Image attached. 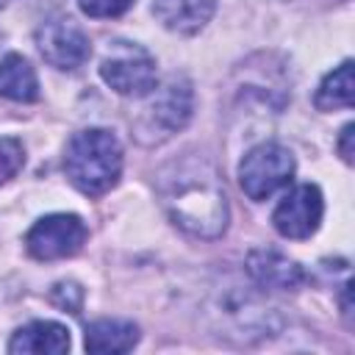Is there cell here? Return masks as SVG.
<instances>
[{
  "instance_id": "7a4b0ae2",
  "label": "cell",
  "mask_w": 355,
  "mask_h": 355,
  "mask_svg": "<svg viewBox=\"0 0 355 355\" xmlns=\"http://www.w3.org/2000/svg\"><path fill=\"white\" fill-rule=\"evenodd\" d=\"M64 172L78 191L89 197L105 194L111 186H116L122 172V147L116 136L103 128L75 133L67 144Z\"/></svg>"
},
{
  "instance_id": "ba28073f",
  "label": "cell",
  "mask_w": 355,
  "mask_h": 355,
  "mask_svg": "<svg viewBox=\"0 0 355 355\" xmlns=\"http://www.w3.org/2000/svg\"><path fill=\"white\" fill-rule=\"evenodd\" d=\"M322 211H324L322 191L313 183H302L277 202L272 222H275V230L286 239H308L319 227Z\"/></svg>"
},
{
  "instance_id": "ac0fdd59",
  "label": "cell",
  "mask_w": 355,
  "mask_h": 355,
  "mask_svg": "<svg viewBox=\"0 0 355 355\" xmlns=\"http://www.w3.org/2000/svg\"><path fill=\"white\" fill-rule=\"evenodd\" d=\"M355 130V125H344V130H341V141H338V150H341V158L347 161V164H352V133Z\"/></svg>"
},
{
  "instance_id": "3957f363",
  "label": "cell",
  "mask_w": 355,
  "mask_h": 355,
  "mask_svg": "<svg viewBox=\"0 0 355 355\" xmlns=\"http://www.w3.org/2000/svg\"><path fill=\"white\" fill-rule=\"evenodd\" d=\"M144 97L147 103L139 108L133 119V133L141 144H158L172 133L183 130L191 119L194 92L191 83L183 78H169L161 89H153Z\"/></svg>"
},
{
  "instance_id": "5bb4252c",
  "label": "cell",
  "mask_w": 355,
  "mask_h": 355,
  "mask_svg": "<svg viewBox=\"0 0 355 355\" xmlns=\"http://www.w3.org/2000/svg\"><path fill=\"white\" fill-rule=\"evenodd\" d=\"M355 97V80H352V61H344L338 69H333L316 89V108L322 111H336V108H349Z\"/></svg>"
},
{
  "instance_id": "d6986e66",
  "label": "cell",
  "mask_w": 355,
  "mask_h": 355,
  "mask_svg": "<svg viewBox=\"0 0 355 355\" xmlns=\"http://www.w3.org/2000/svg\"><path fill=\"white\" fill-rule=\"evenodd\" d=\"M6 3H8V0H0V8H3V6H6Z\"/></svg>"
},
{
  "instance_id": "8992f818",
  "label": "cell",
  "mask_w": 355,
  "mask_h": 355,
  "mask_svg": "<svg viewBox=\"0 0 355 355\" xmlns=\"http://www.w3.org/2000/svg\"><path fill=\"white\" fill-rule=\"evenodd\" d=\"M86 241V225L75 214H50L39 219L28 236L25 247L36 261H58L75 255Z\"/></svg>"
},
{
  "instance_id": "30bf717a",
  "label": "cell",
  "mask_w": 355,
  "mask_h": 355,
  "mask_svg": "<svg viewBox=\"0 0 355 355\" xmlns=\"http://www.w3.org/2000/svg\"><path fill=\"white\" fill-rule=\"evenodd\" d=\"M216 3L214 0H155L153 14L166 31L191 36L214 17Z\"/></svg>"
},
{
  "instance_id": "5b68a950",
  "label": "cell",
  "mask_w": 355,
  "mask_h": 355,
  "mask_svg": "<svg viewBox=\"0 0 355 355\" xmlns=\"http://www.w3.org/2000/svg\"><path fill=\"white\" fill-rule=\"evenodd\" d=\"M291 175H294V155L275 141L252 147L239 166V183L244 194L258 202L272 197L277 189L288 186Z\"/></svg>"
},
{
  "instance_id": "9c48e42d",
  "label": "cell",
  "mask_w": 355,
  "mask_h": 355,
  "mask_svg": "<svg viewBox=\"0 0 355 355\" xmlns=\"http://www.w3.org/2000/svg\"><path fill=\"white\" fill-rule=\"evenodd\" d=\"M247 272L258 286L277 291H291L305 280L302 266L277 250H252L247 258Z\"/></svg>"
},
{
  "instance_id": "277c9868",
  "label": "cell",
  "mask_w": 355,
  "mask_h": 355,
  "mask_svg": "<svg viewBox=\"0 0 355 355\" xmlns=\"http://www.w3.org/2000/svg\"><path fill=\"white\" fill-rule=\"evenodd\" d=\"M103 80L125 97H144L155 89V58L133 42H111L100 61Z\"/></svg>"
},
{
  "instance_id": "7c38bea8",
  "label": "cell",
  "mask_w": 355,
  "mask_h": 355,
  "mask_svg": "<svg viewBox=\"0 0 355 355\" xmlns=\"http://www.w3.org/2000/svg\"><path fill=\"white\" fill-rule=\"evenodd\" d=\"M0 97L14 100V103L39 100L36 72L19 53H8L6 58H0Z\"/></svg>"
},
{
  "instance_id": "e0dca14e",
  "label": "cell",
  "mask_w": 355,
  "mask_h": 355,
  "mask_svg": "<svg viewBox=\"0 0 355 355\" xmlns=\"http://www.w3.org/2000/svg\"><path fill=\"white\" fill-rule=\"evenodd\" d=\"M50 300L58 308H64L69 313H78L80 311V302H83V291H80L78 283H55L53 291H50Z\"/></svg>"
},
{
  "instance_id": "2e32d148",
  "label": "cell",
  "mask_w": 355,
  "mask_h": 355,
  "mask_svg": "<svg viewBox=\"0 0 355 355\" xmlns=\"http://www.w3.org/2000/svg\"><path fill=\"white\" fill-rule=\"evenodd\" d=\"M133 6V0H80L83 14L94 17V19H105V17H119Z\"/></svg>"
},
{
  "instance_id": "8fae6325",
  "label": "cell",
  "mask_w": 355,
  "mask_h": 355,
  "mask_svg": "<svg viewBox=\"0 0 355 355\" xmlns=\"http://www.w3.org/2000/svg\"><path fill=\"white\" fill-rule=\"evenodd\" d=\"M69 349V330L58 322H31L14 333L8 341V352H50L61 355Z\"/></svg>"
},
{
  "instance_id": "4fadbf2b",
  "label": "cell",
  "mask_w": 355,
  "mask_h": 355,
  "mask_svg": "<svg viewBox=\"0 0 355 355\" xmlns=\"http://www.w3.org/2000/svg\"><path fill=\"white\" fill-rule=\"evenodd\" d=\"M139 341V327L125 319H100L86 327V349L89 352H128Z\"/></svg>"
},
{
  "instance_id": "9a60e30c",
  "label": "cell",
  "mask_w": 355,
  "mask_h": 355,
  "mask_svg": "<svg viewBox=\"0 0 355 355\" xmlns=\"http://www.w3.org/2000/svg\"><path fill=\"white\" fill-rule=\"evenodd\" d=\"M25 164V150L17 139L11 136H3L0 139V186L8 183Z\"/></svg>"
},
{
  "instance_id": "52a82bcc",
  "label": "cell",
  "mask_w": 355,
  "mask_h": 355,
  "mask_svg": "<svg viewBox=\"0 0 355 355\" xmlns=\"http://www.w3.org/2000/svg\"><path fill=\"white\" fill-rule=\"evenodd\" d=\"M36 44L55 69H78L89 58V36L75 19H50L36 31Z\"/></svg>"
},
{
  "instance_id": "6da1fadb",
  "label": "cell",
  "mask_w": 355,
  "mask_h": 355,
  "mask_svg": "<svg viewBox=\"0 0 355 355\" xmlns=\"http://www.w3.org/2000/svg\"><path fill=\"white\" fill-rule=\"evenodd\" d=\"M158 197L169 219L197 236L216 239L227 227V194L216 166L197 153L169 161L158 172Z\"/></svg>"
}]
</instances>
